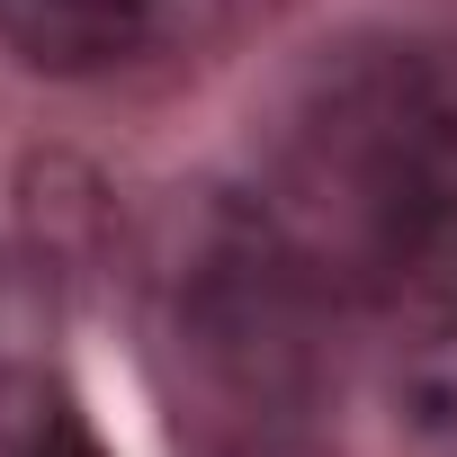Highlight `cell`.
Instances as JSON below:
<instances>
[{"instance_id": "1", "label": "cell", "mask_w": 457, "mask_h": 457, "mask_svg": "<svg viewBox=\"0 0 457 457\" xmlns=\"http://www.w3.org/2000/svg\"><path fill=\"white\" fill-rule=\"evenodd\" d=\"M270 215L359 314L457 332V90L430 54L359 37L323 54L270 135Z\"/></svg>"}, {"instance_id": "2", "label": "cell", "mask_w": 457, "mask_h": 457, "mask_svg": "<svg viewBox=\"0 0 457 457\" xmlns=\"http://www.w3.org/2000/svg\"><path fill=\"white\" fill-rule=\"evenodd\" d=\"M179 359L224 412H314L332 368V278L270 215V197H206L162 270Z\"/></svg>"}, {"instance_id": "3", "label": "cell", "mask_w": 457, "mask_h": 457, "mask_svg": "<svg viewBox=\"0 0 457 457\" xmlns=\"http://www.w3.org/2000/svg\"><path fill=\"white\" fill-rule=\"evenodd\" d=\"M234 0H0V37L37 72H117L224 28Z\"/></svg>"}, {"instance_id": "4", "label": "cell", "mask_w": 457, "mask_h": 457, "mask_svg": "<svg viewBox=\"0 0 457 457\" xmlns=\"http://www.w3.org/2000/svg\"><path fill=\"white\" fill-rule=\"evenodd\" d=\"M206 457H341L305 412H234L215 430V448Z\"/></svg>"}, {"instance_id": "5", "label": "cell", "mask_w": 457, "mask_h": 457, "mask_svg": "<svg viewBox=\"0 0 457 457\" xmlns=\"http://www.w3.org/2000/svg\"><path fill=\"white\" fill-rule=\"evenodd\" d=\"M19 457H108V448L90 439V421H81V412H63V403H54V412L28 430V448H19Z\"/></svg>"}]
</instances>
